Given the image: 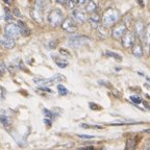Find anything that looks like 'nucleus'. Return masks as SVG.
I'll list each match as a JSON object with an SVG mask.
<instances>
[{
    "label": "nucleus",
    "mask_w": 150,
    "mask_h": 150,
    "mask_svg": "<svg viewBox=\"0 0 150 150\" xmlns=\"http://www.w3.org/2000/svg\"><path fill=\"white\" fill-rule=\"evenodd\" d=\"M72 19L76 24H82L87 21V13L81 9H72Z\"/></svg>",
    "instance_id": "9d476101"
},
{
    "label": "nucleus",
    "mask_w": 150,
    "mask_h": 150,
    "mask_svg": "<svg viewBox=\"0 0 150 150\" xmlns=\"http://www.w3.org/2000/svg\"><path fill=\"white\" fill-rule=\"evenodd\" d=\"M112 38L114 40H120L123 33L127 30V25L125 22H117L112 26Z\"/></svg>",
    "instance_id": "20e7f679"
},
{
    "label": "nucleus",
    "mask_w": 150,
    "mask_h": 150,
    "mask_svg": "<svg viewBox=\"0 0 150 150\" xmlns=\"http://www.w3.org/2000/svg\"><path fill=\"white\" fill-rule=\"evenodd\" d=\"M96 29H97V31H98V35L101 38V39H105V38L108 35V28L104 27V26H102L101 24L98 26V27L96 28Z\"/></svg>",
    "instance_id": "dca6fc26"
},
{
    "label": "nucleus",
    "mask_w": 150,
    "mask_h": 150,
    "mask_svg": "<svg viewBox=\"0 0 150 150\" xmlns=\"http://www.w3.org/2000/svg\"><path fill=\"white\" fill-rule=\"evenodd\" d=\"M73 1L75 3V6H81L87 2V0H73Z\"/></svg>",
    "instance_id": "5701e85b"
},
{
    "label": "nucleus",
    "mask_w": 150,
    "mask_h": 150,
    "mask_svg": "<svg viewBox=\"0 0 150 150\" xmlns=\"http://www.w3.org/2000/svg\"><path fill=\"white\" fill-rule=\"evenodd\" d=\"M61 27L64 30L67 31L69 33H73L77 30V24L75 23L74 20L72 18H66L63 20L61 24Z\"/></svg>",
    "instance_id": "1a4fd4ad"
},
{
    "label": "nucleus",
    "mask_w": 150,
    "mask_h": 150,
    "mask_svg": "<svg viewBox=\"0 0 150 150\" xmlns=\"http://www.w3.org/2000/svg\"><path fill=\"white\" fill-rule=\"evenodd\" d=\"M120 12L116 8H108L104 11L101 17V25L106 28L112 27L115 23L120 20Z\"/></svg>",
    "instance_id": "f257e3e1"
},
{
    "label": "nucleus",
    "mask_w": 150,
    "mask_h": 150,
    "mask_svg": "<svg viewBox=\"0 0 150 150\" xmlns=\"http://www.w3.org/2000/svg\"><path fill=\"white\" fill-rule=\"evenodd\" d=\"M90 39L86 35H75L69 39L68 44L72 48H78V47H81L83 44H86L87 42H89Z\"/></svg>",
    "instance_id": "0eeeda50"
},
{
    "label": "nucleus",
    "mask_w": 150,
    "mask_h": 150,
    "mask_svg": "<svg viewBox=\"0 0 150 150\" xmlns=\"http://www.w3.org/2000/svg\"><path fill=\"white\" fill-rule=\"evenodd\" d=\"M4 33H5V35L12 38V39H18V38L21 35L20 29H19V26L14 23H8L6 26H5Z\"/></svg>",
    "instance_id": "6e6552de"
},
{
    "label": "nucleus",
    "mask_w": 150,
    "mask_h": 150,
    "mask_svg": "<svg viewBox=\"0 0 150 150\" xmlns=\"http://www.w3.org/2000/svg\"><path fill=\"white\" fill-rule=\"evenodd\" d=\"M65 80L66 78L62 74H56L55 76H53L51 78H40V77L33 78V81L38 84H53V83H57L59 81H65Z\"/></svg>",
    "instance_id": "423d86ee"
},
{
    "label": "nucleus",
    "mask_w": 150,
    "mask_h": 150,
    "mask_svg": "<svg viewBox=\"0 0 150 150\" xmlns=\"http://www.w3.org/2000/svg\"><path fill=\"white\" fill-rule=\"evenodd\" d=\"M131 52L136 57H142L144 54V47H143V43L141 42L140 40H136V42L134 43V45L131 46Z\"/></svg>",
    "instance_id": "9b49d317"
},
{
    "label": "nucleus",
    "mask_w": 150,
    "mask_h": 150,
    "mask_svg": "<svg viewBox=\"0 0 150 150\" xmlns=\"http://www.w3.org/2000/svg\"><path fill=\"white\" fill-rule=\"evenodd\" d=\"M64 14L59 8H54L48 14V23L52 27H59L61 26L64 20Z\"/></svg>",
    "instance_id": "7ed1b4c3"
},
{
    "label": "nucleus",
    "mask_w": 150,
    "mask_h": 150,
    "mask_svg": "<svg viewBox=\"0 0 150 150\" xmlns=\"http://www.w3.org/2000/svg\"><path fill=\"white\" fill-rule=\"evenodd\" d=\"M97 9V5L95 3V1L93 0H89L86 2V7H84V12L88 13V14H92V13L96 12Z\"/></svg>",
    "instance_id": "4468645a"
},
{
    "label": "nucleus",
    "mask_w": 150,
    "mask_h": 150,
    "mask_svg": "<svg viewBox=\"0 0 150 150\" xmlns=\"http://www.w3.org/2000/svg\"><path fill=\"white\" fill-rule=\"evenodd\" d=\"M121 44L122 46L124 47L125 49H130L131 46L134 45V43L136 42L137 38L136 35H134V33H132V31L130 30H126L124 33H123V35L121 37Z\"/></svg>",
    "instance_id": "39448f33"
},
{
    "label": "nucleus",
    "mask_w": 150,
    "mask_h": 150,
    "mask_svg": "<svg viewBox=\"0 0 150 150\" xmlns=\"http://www.w3.org/2000/svg\"><path fill=\"white\" fill-rule=\"evenodd\" d=\"M64 5L66 6V8L70 9V11H72V9L75 8V3H74L73 0H66V2Z\"/></svg>",
    "instance_id": "aec40b11"
},
{
    "label": "nucleus",
    "mask_w": 150,
    "mask_h": 150,
    "mask_svg": "<svg viewBox=\"0 0 150 150\" xmlns=\"http://www.w3.org/2000/svg\"><path fill=\"white\" fill-rule=\"evenodd\" d=\"M138 2H139V3H140V5H142V6H144L143 0H138Z\"/></svg>",
    "instance_id": "c85d7f7f"
},
{
    "label": "nucleus",
    "mask_w": 150,
    "mask_h": 150,
    "mask_svg": "<svg viewBox=\"0 0 150 150\" xmlns=\"http://www.w3.org/2000/svg\"><path fill=\"white\" fill-rule=\"evenodd\" d=\"M136 147V143H134V139H129L127 141V144H126V149H132V148Z\"/></svg>",
    "instance_id": "4be33fe9"
},
{
    "label": "nucleus",
    "mask_w": 150,
    "mask_h": 150,
    "mask_svg": "<svg viewBox=\"0 0 150 150\" xmlns=\"http://www.w3.org/2000/svg\"><path fill=\"white\" fill-rule=\"evenodd\" d=\"M130 99H131V101L132 102H134V103H140V102H142V100H141L139 97H134V96H131L130 97Z\"/></svg>",
    "instance_id": "393cba45"
},
{
    "label": "nucleus",
    "mask_w": 150,
    "mask_h": 150,
    "mask_svg": "<svg viewBox=\"0 0 150 150\" xmlns=\"http://www.w3.org/2000/svg\"><path fill=\"white\" fill-rule=\"evenodd\" d=\"M105 55L106 56H110V57H114V59H117V61H119V62L122 61V56L119 55V54H117V53H115V52L108 51V52H105Z\"/></svg>",
    "instance_id": "a211bd4d"
},
{
    "label": "nucleus",
    "mask_w": 150,
    "mask_h": 150,
    "mask_svg": "<svg viewBox=\"0 0 150 150\" xmlns=\"http://www.w3.org/2000/svg\"><path fill=\"white\" fill-rule=\"evenodd\" d=\"M3 1H4V2L6 3V4H8V5H11L13 3V0H3Z\"/></svg>",
    "instance_id": "cd10ccee"
},
{
    "label": "nucleus",
    "mask_w": 150,
    "mask_h": 150,
    "mask_svg": "<svg viewBox=\"0 0 150 150\" xmlns=\"http://www.w3.org/2000/svg\"><path fill=\"white\" fill-rule=\"evenodd\" d=\"M57 90H59V95H62V96H65V95H67V94L69 93L68 89L64 87L63 84H59V86H57Z\"/></svg>",
    "instance_id": "6ab92c4d"
},
{
    "label": "nucleus",
    "mask_w": 150,
    "mask_h": 150,
    "mask_svg": "<svg viewBox=\"0 0 150 150\" xmlns=\"http://www.w3.org/2000/svg\"><path fill=\"white\" fill-rule=\"evenodd\" d=\"M87 20L89 21V23H90V25H91V27L94 28V29H96V28L98 27V26L101 24L100 15L97 14L96 12H94V13H92V14H90V16L87 18Z\"/></svg>",
    "instance_id": "ddd939ff"
},
{
    "label": "nucleus",
    "mask_w": 150,
    "mask_h": 150,
    "mask_svg": "<svg viewBox=\"0 0 150 150\" xmlns=\"http://www.w3.org/2000/svg\"><path fill=\"white\" fill-rule=\"evenodd\" d=\"M0 46H2L4 49H13L16 46L15 39H12L5 35H2V37H0Z\"/></svg>",
    "instance_id": "f8f14e48"
},
{
    "label": "nucleus",
    "mask_w": 150,
    "mask_h": 150,
    "mask_svg": "<svg viewBox=\"0 0 150 150\" xmlns=\"http://www.w3.org/2000/svg\"><path fill=\"white\" fill-rule=\"evenodd\" d=\"M78 138H81V139H94L95 137L94 136H86V134H77Z\"/></svg>",
    "instance_id": "a878e982"
},
{
    "label": "nucleus",
    "mask_w": 150,
    "mask_h": 150,
    "mask_svg": "<svg viewBox=\"0 0 150 150\" xmlns=\"http://www.w3.org/2000/svg\"><path fill=\"white\" fill-rule=\"evenodd\" d=\"M80 127H82V128H102L101 126H94V125H89V124H81Z\"/></svg>",
    "instance_id": "b1692460"
},
{
    "label": "nucleus",
    "mask_w": 150,
    "mask_h": 150,
    "mask_svg": "<svg viewBox=\"0 0 150 150\" xmlns=\"http://www.w3.org/2000/svg\"><path fill=\"white\" fill-rule=\"evenodd\" d=\"M45 0H35L33 7L31 9V17L38 23H42L44 20V12H45Z\"/></svg>",
    "instance_id": "f03ea898"
},
{
    "label": "nucleus",
    "mask_w": 150,
    "mask_h": 150,
    "mask_svg": "<svg viewBox=\"0 0 150 150\" xmlns=\"http://www.w3.org/2000/svg\"><path fill=\"white\" fill-rule=\"evenodd\" d=\"M4 12H5V20H6V21H12V20H13V15H12V13H11V11L5 7Z\"/></svg>",
    "instance_id": "412c9836"
},
{
    "label": "nucleus",
    "mask_w": 150,
    "mask_h": 150,
    "mask_svg": "<svg viewBox=\"0 0 150 150\" xmlns=\"http://www.w3.org/2000/svg\"><path fill=\"white\" fill-rule=\"evenodd\" d=\"M56 2L57 3H59V4H65V2H66V0H55Z\"/></svg>",
    "instance_id": "bb28decb"
},
{
    "label": "nucleus",
    "mask_w": 150,
    "mask_h": 150,
    "mask_svg": "<svg viewBox=\"0 0 150 150\" xmlns=\"http://www.w3.org/2000/svg\"><path fill=\"white\" fill-rule=\"evenodd\" d=\"M18 26H19V29H20V33L23 35H28L30 33V30H29V28L26 26V24L22 21H18Z\"/></svg>",
    "instance_id": "2eb2a0df"
},
{
    "label": "nucleus",
    "mask_w": 150,
    "mask_h": 150,
    "mask_svg": "<svg viewBox=\"0 0 150 150\" xmlns=\"http://www.w3.org/2000/svg\"><path fill=\"white\" fill-rule=\"evenodd\" d=\"M54 62L57 66H59V68H65L68 66V61L65 59H59V57H54Z\"/></svg>",
    "instance_id": "f3484780"
}]
</instances>
